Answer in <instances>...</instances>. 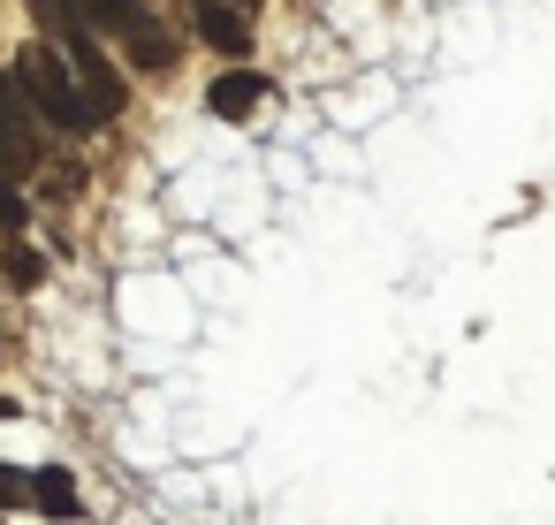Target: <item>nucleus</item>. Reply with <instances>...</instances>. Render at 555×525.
I'll use <instances>...</instances> for the list:
<instances>
[{"label": "nucleus", "mask_w": 555, "mask_h": 525, "mask_svg": "<svg viewBox=\"0 0 555 525\" xmlns=\"http://www.w3.org/2000/svg\"><path fill=\"white\" fill-rule=\"evenodd\" d=\"M9 77H16V92L31 100V115H39L47 130H77V138H85V130H100V107H92V100L77 92L69 62H54L47 47L16 54V69H9Z\"/></svg>", "instance_id": "f257e3e1"}, {"label": "nucleus", "mask_w": 555, "mask_h": 525, "mask_svg": "<svg viewBox=\"0 0 555 525\" xmlns=\"http://www.w3.org/2000/svg\"><path fill=\"white\" fill-rule=\"evenodd\" d=\"M47 24H54V39H62V62H69L77 92L100 107V123H107V115H122V77H115V62L100 54V39H92L69 9H54V0H47Z\"/></svg>", "instance_id": "f03ea898"}, {"label": "nucleus", "mask_w": 555, "mask_h": 525, "mask_svg": "<svg viewBox=\"0 0 555 525\" xmlns=\"http://www.w3.org/2000/svg\"><path fill=\"white\" fill-rule=\"evenodd\" d=\"M39 161H47L39 115H31V100L16 92V77L0 69V176H24V168H39Z\"/></svg>", "instance_id": "7ed1b4c3"}, {"label": "nucleus", "mask_w": 555, "mask_h": 525, "mask_svg": "<svg viewBox=\"0 0 555 525\" xmlns=\"http://www.w3.org/2000/svg\"><path fill=\"white\" fill-rule=\"evenodd\" d=\"M31 510L54 517V525H77V517H85L77 472H69V464H39V472H31Z\"/></svg>", "instance_id": "20e7f679"}, {"label": "nucleus", "mask_w": 555, "mask_h": 525, "mask_svg": "<svg viewBox=\"0 0 555 525\" xmlns=\"http://www.w3.org/2000/svg\"><path fill=\"white\" fill-rule=\"evenodd\" d=\"M198 39L214 47V54H244L251 47V24H244V9H236V0H198Z\"/></svg>", "instance_id": "39448f33"}, {"label": "nucleus", "mask_w": 555, "mask_h": 525, "mask_svg": "<svg viewBox=\"0 0 555 525\" xmlns=\"http://www.w3.org/2000/svg\"><path fill=\"white\" fill-rule=\"evenodd\" d=\"M259 100H267V77H259V69H229V77L206 85V107H214L221 123H244Z\"/></svg>", "instance_id": "423d86ee"}, {"label": "nucleus", "mask_w": 555, "mask_h": 525, "mask_svg": "<svg viewBox=\"0 0 555 525\" xmlns=\"http://www.w3.org/2000/svg\"><path fill=\"white\" fill-rule=\"evenodd\" d=\"M122 39H130V54H138V69H168V62H176V39H168V31H160V24H153L145 9L130 16V31H122Z\"/></svg>", "instance_id": "0eeeda50"}, {"label": "nucleus", "mask_w": 555, "mask_h": 525, "mask_svg": "<svg viewBox=\"0 0 555 525\" xmlns=\"http://www.w3.org/2000/svg\"><path fill=\"white\" fill-rule=\"evenodd\" d=\"M62 9L85 24V31H130V16H138V0H62Z\"/></svg>", "instance_id": "6e6552de"}, {"label": "nucleus", "mask_w": 555, "mask_h": 525, "mask_svg": "<svg viewBox=\"0 0 555 525\" xmlns=\"http://www.w3.org/2000/svg\"><path fill=\"white\" fill-rule=\"evenodd\" d=\"M0 282H9V290H39V282H47V259L9 236V244H0Z\"/></svg>", "instance_id": "1a4fd4ad"}, {"label": "nucleus", "mask_w": 555, "mask_h": 525, "mask_svg": "<svg viewBox=\"0 0 555 525\" xmlns=\"http://www.w3.org/2000/svg\"><path fill=\"white\" fill-rule=\"evenodd\" d=\"M0 510H31V472L0 464Z\"/></svg>", "instance_id": "9d476101"}, {"label": "nucleus", "mask_w": 555, "mask_h": 525, "mask_svg": "<svg viewBox=\"0 0 555 525\" xmlns=\"http://www.w3.org/2000/svg\"><path fill=\"white\" fill-rule=\"evenodd\" d=\"M0 419H16V404H9V396H0Z\"/></svg>", "instance_id": "9b49d317"}]
</instances>
